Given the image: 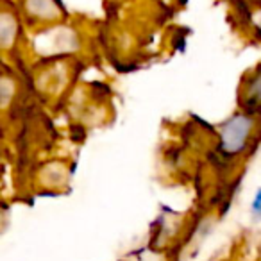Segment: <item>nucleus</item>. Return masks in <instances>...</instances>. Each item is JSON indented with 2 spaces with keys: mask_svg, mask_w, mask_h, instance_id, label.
<instances>
[{
  "mask_svg": "<svg viewBox=\"0 0 261 261\" xmlns=\"http://www.w3.org/2000/svg\"><path fill=\"white\" fill-rule=\"evenodd\" d=\"M20 8L23 16L34 23H52L63 16L58 0H20Z\"/></svg>",
  "mask_w": 261,
  "mask_h": 261,
  "instance_id": "7ed1b4c3",
  "label": "nucleus"
},
{
  "mask_svg": "<svg viewBox=\"0 0 261 261\" xmlns=\"http://www.w3.org/2000/svg\"><path fill=\"white\" fill-rule=\"evenodd\" d=\"M240 111L256 116L261 113V63L242 77L238 91Z\"/></svg>",
  "mask_w": 261,
  "mask_h": 261,
  "instance_id": "f03ea898",
  "label": "nucleus"
},
{
  "mask_svg": "<svg viewBox=\"0 0 261 261\" xmlns=\"http://www.w3.org/2000/svg\"><path fill=\"white\" fill-rule=\"evenodd\" d=\"M13 86V81L9 79L8 75H4L2 77V108H8L9 106V102H11V98H15V91H9V88Z\"/></svg>",
  "mask_w": 261,
  "mask_h": 261,
  "instance_id": "423d86ee",
  "label": "nucleus"
},
{
  "mask_svg": "<svg viewBox=\"0 0 261 261\" xmlns=\"http://www.w3.org/2000/svg\"><path fill=\"white\" fill-rule=\"evenodd\" d=\"M18 33H20V22L16 18V15L13 11L4 9L2 16H0V43H2L4 52H8L16 43Z\"/></svg>",
  "mask_w": 261,
  "mask_h": 261,
  "instance_id": "20e7f679",
  "label": "nucleus"
},
{
  "mask_svg": "<svg viewBox=\"0 0 261 261\" xmlns=\"http://www.w3.org/2000/svg\"><path fill=\"white\" fill-rule=\"evenodd\" d=\"M250 218L252 222H261V186L254 192L250 200Z\"/></svg>",
  "mask_w": 261,
  "mask_h": 261,
  "instance_id": "39448f33",
  "label": "nucleus"
},
{
  "mask_svg": "<svg viewBox=\"0 0 261 261\" xmlns=\"http://www.w3.org/2000/svg\"><path fill=\"white\" fill-rule=\"evenodd\" d=\"M259 252H261V247H259Z\"/></svg>",
  "mask_w": 261,
  "mask_h": 261,
  "instance_id": "0eeeda50",
  "label": "nucleus"
},
{
  "mask_svg": "<svg viewBox=\"0 0 261 261\" xmlns=\"http://www.w3.org/2000/svg\"><path fill=\"white\" fill-rule=\"evenodd\" d=\"M257 120L245 111H236L218 125L217 150L224 160L236 161L249 152L256 136Z\"/></svg>",
  "mask_w": 261,
  "mask_h": 261,
  "instance_id": "f257e3e1",
  "label": "nucleus"
}]
</instances>
